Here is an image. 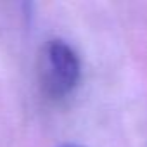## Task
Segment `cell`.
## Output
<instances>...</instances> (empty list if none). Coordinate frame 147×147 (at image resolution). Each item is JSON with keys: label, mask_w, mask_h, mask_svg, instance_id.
Wrapping results in <instances>:
<instances>
[{"label": "cell", "mask_w": 147, "mask_h": 147, "mask_svg": "<svg viewBox=\"0 0 147 147\" xmlns=\"http://www.w3.org/2000/svg\"><path fill=\"white\" fill-rule=\"evenodd\" d=\"M80 80V61L66 42L50 40L43 50L42 83L50 97L61 99L76 87Z\"/></svg>", "instance_id": "6da1fadb"}]
</instances>
